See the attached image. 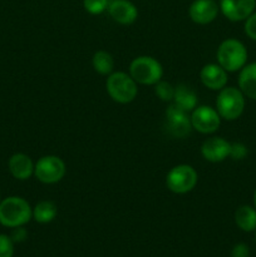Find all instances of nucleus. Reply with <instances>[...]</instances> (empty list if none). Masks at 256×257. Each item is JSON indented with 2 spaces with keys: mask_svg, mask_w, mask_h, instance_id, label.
Listing matches in <instances>:
<instances>
[{
  "mask_svg": "<svg viewBox=\"0 0 256 257\" xmlns=\"http://www.w3.org/2000/svg\"><path fill=\"white\" fill-rule=\"evenodd\" d=\"M220 7L215 0H193L188 8V15L196 24L206 25L217 18Z\"/></svg>",
  "mask_w": 256,
  "mask_h": 257,
  "instance_id": "9b49d317",
  "label": "nucleus"
},
{
  "mask_svg": "<svg viewBox=\"0 0 256 257\" xmlns=\"http://www.w3.org/2000/svg\"><path fill=\"white\" fill-rule=\"evenodd\" d=\"M0 202H2V197H0Z\"/></svg>",
  "mask_w": 256,
  "mask_h": 257,
  "instance_id": "c85d7f7f",
  "label": "nucleus"
},
{
  "mask_svg": "<svg viewBox=\"0 0 256 257\" xmlns=\"http://www.w3.org/2000/svg\"><path fill=\"white\" fill-rule=\"evenodd\" d=\"M105 89L108 95L119 104L133 102L138 94V84L130 73L124 72H113L108 75Z\"/></svg>",
  "mask_w": 256,
  "mask_h": 257,
  "instance_id": "7ed1b4c3",
  "label": "nucleus"
},
{
  "mask_svg": "<svg viewBox=\"0 0 256 257\" xmlns=\"http://www.w3.org/2000/svg\"><path fill=\"white\" fill-rule=\"evenodd\" d=\"M231 143L222 137L207 138L201 146V155L206 161L218 163L230 157Z\"/></svg>",
  "mask_w": 256,
  "mask_h": 257,
  "instance_id": "f8f14e48",
  "label": "nucleus"
},
{
  "mask_svg": "<svg viewBox=\"0 0 256 257\" xmlns=\"http://www.w3.org/2000/svg\"><path fill=\"white\" fill-rule=\"evenodd\" d=\"M109 4V0H83V7L85 12L92 15H99L105 12Z\"/></svg>",
  "mask_w": 256,
  "mask_h": 257,
  "instance_id": "4be33fe9",
  "label": "nucleus"
},
{
  "mask_svg": "<svg viewBox=\"0 0 256 257\" xmlns=\"http://www.w3.org/2000/svg\"><path fill=\"white\" fill-rule=\"evenodd\" d=\"M247 153H248V151H247V148H246L245 145H242V143H238V142L231 143L230 157L232 158V160H235V161L243 160V158L247 156Z\"/></svg>",
  "mask_w": 256,
  "mask_h": 257,
  "instance_id": "b1692460",
  "label": "nucleus"
},
{
  "mask_svg": "<svg viewBox=\"0 0 256 257\" xmlns=\"http://www.w3.org/2000/svg\"><path fill=\"white\" fill-rule=\"evenodd\" d=\"M253 206H255V208H256V190H255V192H253Z\"/></svg>",
  "mask_w": 256,
  "mask_h": 257,
  "instance_id": "cd10ccee",
  "label": "nucleus"
},
{
  "mask_svg": "<svg viewBox=\"0 0 256 257\" xmlns=\"http://www.w3.org/2000/svg\"><path fill=\"white\" fill-rule=\"evenodd\" d=\"M172 103L181 109L191 113L197 107V94L192 88L186 84H178L175 87Z\"/></svg>",
  "mask_w": 256,
  "mask_h": 257,
  "instance_id": "f3484780",
  "label": "nucleus"
},
{
  "mask_svg": "<svg viewBox=\"0 0 256 257\" xmlns=\"http://www.w3.org/2000/svg\"><path fill=\"white\" fill-rule=\"evenodd\" d=\"M231 257H250V248L246 243H236L231 250Z\"/></svg>",
  "mask_w": 256,
  "mask_h": 257,
  "instance_id": "a878e982",
  "label": "nucleus"
},
{
  "mask_svg": "<svg viewBox=\"0 0 256 257\" xmlns=\"http://www.w3.org/2000/svg\"><path fill=\"white\" fill-rule=\"evenodd\" d=\"M33 218V208L25 198L10 196L0 202V223L5 227L24 226Z\"/></svg>",
  "mask_w": 256,
  "mask_h": 257,
  "instance_id": "f257e3e1",
  "label": "nucleus"
},
{
  "mask_svg": "<svg viewBox=\"0 0 256 257\" xmlns=\"http://www.w3.org/2000/svg\"><path fill=\"white\" fill-rule=\"evenodd\" d=\"M235 223L243 232L256 231V208L252 206L242 205L235 211Z\"/></svg>",
  "mask_w": 256,
  "mask_h": 257,
  "instance_id": "a211bd4d",
  "label": "nucleus"
},
{
  "mask_svg": "<svg viewBox=\"0 0 256 257\" xmlns=\"http://www.w3.org/2000/svg\"><path fill=\"white\" fill-rule=\"evenodd\" d=\"M217 64H220L227 73L241 70L247 62V49L242 42L228 38L218 45L216 53Z\"/></svg>",
  "mask_w": 256,
  "mask_h": 257,
  "instance_id": "f03ea898",
  "label": "nucleus"
},
{
  "mask_svg": "<svg viewBox=\"0 0 256 257\" xmlns=\"http://www.w3.org/2000/svg\"><path fill=\"white\" fill-rule=\"evenodd\" d=\"M255 241H256V235H255Z\"/></svg>",
  "mask_w": 256,
  "mask_h": 257,
  "instance_id": "c756f323",
  "label": "nucleus"
},
{
  "mask_svg": "<svg viewBox=\"0 0 256 257\" xmlns=\"http://www.w3.org/2000/svg\"><path fill=\"white\" fill-rule=\"evenodd\" d=\"M245 109V95L238 88L225 87L218 90L216 98V110L226 120H236Z\"/></svg>",
  "mask_w": 256,
  "mask_h": 257,
  "instance_id": "39448f33",
  "label": "nucleus"
},
{
  "mask_svg": "<svg viewBox=\"0 0 256 257\" xmlns=\"http://www.w3.org/2000/svg\"><path fill=\"white\" fill-rule=\"evenodd\" d=\"M34 163L32 158L25 153H15L9 158L8 167L14 178L19 181H27L34 175Z\"/></svg>",
  "mask_w": 256,
  "mask_h": 257,
  "instance_id": "2eb2a0df",
  "label": "nucleus"
},
{
  "mask_svg": "<svg viewBox=\"0 0 256 257\" xmlns=\"http://www.w3.org/2000/svg\"><path fill=\"white\" fill-rule=\"evenodd\" d=\"M201 83L211 90H221L227 84V72L220 64L210 63L203 65L200 72Z\"/></svg>",
  "mask_w": 256,
  "mask_h": 257,
  "instance_id": "4468645a",
  "label": "nucleus"
},
{
  "mask_svg": "<svg viewBox=\"0 0 256 257\" xmlns=\"http://www.w3.org/2000/svg\"><path fill=\"white\" fill-rule=\"evenodd\" d=\"M198 182V175L190 165H178L171 168L166 176V186L176 195L191 192Z\"/></svg>",
  "mask_w": 256,
  "mask_h": 257,
  "instance_id": "423d86ee",
  "label": "nucleus"
},
{
  "mask_svg": "<svg viewBox=\"0 0 256 257\" xmlns=\"http://www.w3.org/2000/svg\"><path fill=\"white\" fill-rule=\"evenodd\" d=\"M58 207L53 201H40L33 208V218L38 223H49L57 217Z\"/></svg>",
  "mask_w": 256,
  "mask_h": 257,
  "instance_id": "6ab92c4d",
  "label": "nucleus"
},
{
  "mask_svg": "<svg viewBox=\"0 0 256 257\" xmlns=\"http://www.w3.org/2000/svg\"><path fill=\"white\" fill-rule=\"evenodd\" d=\"M130 75L137 84L155 85L162 79V64L151 55H140L130 64Z\"/></svg>",
  "mask_w": 256,
  "mask_h": 257,
  "instance_id": "20e7f679",
  "label": "nucleus"
},
{
  "mask_svg": "<svg viewBox=\"0 0 256 257\" xmlns=\"http://www.w3.org/2000/svg\"><path fill=\"white\" fill-rule=\"evenodd\" d=\"M237 83L245 97L256 100V62L246 64L240 70Z\"/></svg>",
  "mask_w": 256,
  "mask_h": 257,
  "instance_id": "dca6fc26",
  "label": "nucleus"
},
{
  "mask_svg": "<svg viewBox=\"0 0 256 257\" xmlns=\"http://www.w3.org/2000/svg\"><path fill=\"white\" fill-rule=\"evenodd\" d=\"M245 34L247 35L250 39L256 40V13H252L247 19L245 20Z\"/></svg>",
  "mask_w": 256,
  "mask_h": 257,
  "instance_id": "393cba45",
  "label": "nucleus"
},
{
  "mask_svg": "<svg viewBox=\"0 0 256 257\" xmlns=\"http://www.w3.org/2000/svg\"><path fill=\"white\" fill-rule=\"evenodd\" d=\"M218 7L230 22H243L255 10L256 0H220Z\"/></svg>",
  "mask_w": 256,
  "mask_h": 257,
  "instance_id": "9d476101",
  "label": "nucleus"
},
{
  "mask_svg": "<svg viewBox=\"0 0 256 257\" xmlns=\"http://www.w3.org/2000/svg\"><path fill=\"white\" fill-rule=\"evenodd\" d=\"M93 69L100 75H109L114 69V59L112 54L105 50H98L92 58Z\"/></svg>",
  "mask_w": 256,
  "mask_h": 257,
  "instance_id": "aec40b11",
  "label": "nucleus"
},
{
  "mask_svg": "<svg viewBox=\"0 0 256 257\" xmlns=\"http://www.w3.org/2000/svg\"><path fill=\"white\" fill-rule=\"evenodd\" d=\"M165 128L175 138H186L192 131L190 113L170 103L165 112Z\"/></svg>",
  "mask_w": 256,
  "mask_h": 257,
  "instance_id": "6e6552de",
  "label": "nucleus"
},
{
  "mask_svg": "<svg viewBox=\"0 0 256 257\" xmlns=\"http://www.w3.org/2000/svg\"><path fill=\"white\" fill-rule=\"evenodd\" d=\"M107 10L110 18L122 25L133 24L138 18V9L130 0H110Z\"/></svg>",
  "mask_w": 256,
  "mask_h": 257,
  "instance_id": "ddd939ff",
  "label": "nucleus"
},
{
  "mask_svg": "<svg viewBox=\"0 0 256 257\" xmlns=\"http://www.w3.org/2000/svg\"><path fill=\"white\" fill-rule=\"evenodd\" d=\"M14 255V242L10 236L0 235V257H13Z\"/></svg>",
  "mask_w": 256,
  "mask_h": 257,
  "instance_id": "5701e85b",
  "label": "nucleus"
},
{
  "mask_svg": "<svg viewBox=\"0 0 256 257\" xmlns=\"http://www.w3.org/2000/svg\"><path fill=\"white\" fill-rule=\"evenodd\" d=\"M190 117L192 130L202 135L215 133L220 128L221 119H222L216 108L210 107V105H198L191 112Z\"/></svg>",
  "mask_w": 256,
  "mask_h": 257,
  "instance_id": "1a4fd4ad",
  "label": "nucleus"
},
{
  "mask_svg": "<svg viewBox=\"0 0 256 257\" xmlns=\"http://www.w3.org/2000/svg\"><path fill=\"white\" fill-rule=\"evenodd\" d=\"M155 93L163 102L172 103L173 94H175V87L171 83L161 79L157 84H155Z\"/></svg>",
  "mask_w": 256,
  "mask_h": 257,
  "instance_id": "412c9836",
  "label": "nucleus"
},
{
  "mask_svg": "<svg viewBox=\"0 0 256 257\" xmlns=\"http://www.w3.org/2000/svg\"><path fill=\"white\" fill-rule=\"evenodd\" d=\"M28 236V232L27 230H25L23 226H20V227H15L13 228V232H12V236H10V238L13 240V242H23V241L27 238Z\"/></svg>",
  "mask_w": 256,
  "mask_h": 257,
  "instance_id": "bb28decb",
  "label": "nucleus"
},
{
  "mask_svg": "<svg viewBox=\"0 0 256 257\" xmlns=\"http://www.w3.org/2000/svg\"><path fill=\"white\" fill-rule=\"evenodd\" d=\"M67 167L64 161L54 155L43 156L34 166V176L44 185H54L64 178Z\"/></svg>",
  "mask_w": 256,
  "mask_h": 257,
  "instance_id": "0eeeda50",
  "label": "nucleus"
}]
</instances>
